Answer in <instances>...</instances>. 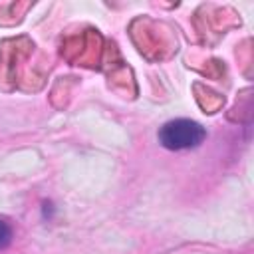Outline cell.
I'll return each instance as SVG.
<instances>
[{
	"label": "cell",
	"instance_id": "1",
	"mask_svg": "<svg viewBox=\"0 0 254 254\" xmlns=\"http://www.w3.org/2000/svg\"><path fill=\"white\" fill-rule=\"evenodd\" d=\"M206 137V131L200 123L190 119H173L165 123L159 131V143L171 151H183L198 147Z\"/></svg>",
	"mask_w": 254,
	"mask_h": 254
},
{
	"label": "cell",
	"instance_id": "2",
	"mask_svg": "<svg viewBox=\"0 0 254 254\" xmlns=\"http://www.w3.org/2000/svg\"><path fill=\"white\" fill-rule=\"evenodd\" d=\"M10 240H12V228L4 220H0V250L6 248L10 244Z\"/></svg>",
	"mask_w": 254,
	"mask_h": 254
}]
</instances>
